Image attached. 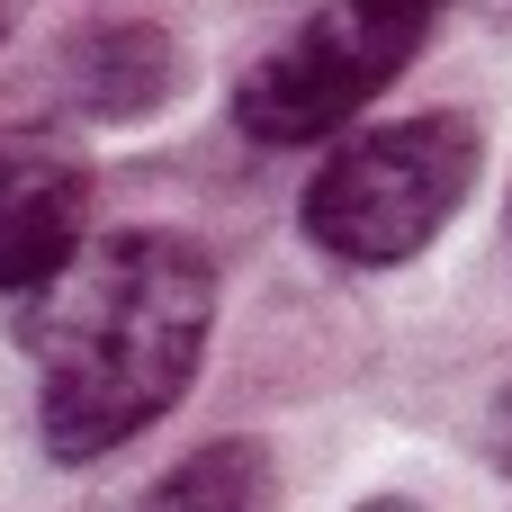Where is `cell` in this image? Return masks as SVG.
<instances>
[{"mask_svg": "<svg viewBox=\"0 0 512 512\" xmlns=\"http://www.w3.org/2000/svg\"><path fill=\"white\" fill-rule=\"evenodd\" d=\"M63 99L81 108V117H99V126H135V117H162L171 99H180V81H189V63H180V45L162 36V27H90V36H72L63 45Z\"/></svg>", "mask_w": 512, "mask_h": 512, "instance_id": "cell-5", "label": "cell"}, {"mask_svg": "<svg viewBox=\"0 0 512 512\" xmlns=\"http://www.w3.org/2000/svg\"><path fill=\"white\" fill-rule=\"evenodd\" d=\"M144 512H279V468L261 441H207L144 495Z\"/></svg>", "mask_w": 512, "mask_h": 512, "instance_id": "cell-6", "label": "cell"}, {"mask_svg": "<svg viewBox=\"0 0 512 512\" xmlns=\"http://www.w3.org/2000/svg\"><path fill=\"white\" fill-rule=\"evenodd\" d=\"M486 450H495V468L512 477V378L495 387V414H486Z\"/></svg>", "mask_w": 512, "mask_h": 512, "instance_id": "cell-7", "label": "cell"}, {"mask_svg": "<svg viewBox=\"0 0 512 512\" xmlns=\"http://www.w3.org/2000/svg\"><path fill=\"white\" fill-rule=\"evenodd\" d=\"M432 27H441V0H324L261 63H243L234 126L252 144H324L414 72Z\"/></svg>", "mask_w": 512, "mask_h": 512, "instance_id": "cell-3", "label": "cell"}, {"mask_svg": "<svg viewBox=\"0 0 512 512\" xmlns=\"http://www.w3.org/2000/svg\"><path fill=\"white\" fill-rule=\"evenodd\" d=\"M360 512H414V504H396V495H378V504H360Z\"/></svg>", "mask_w": 512, "mask_h": 512, "instance_id": "cell-9", "label": "cell"}, {"mask_svg": "<svg viewBox=\"0 0 512 512\" xmlns=\"http://www.w3.org/2000/svg\"><path fill=\"white\" fill-rule=\"evenodd\" d=\"M18 9H27V0H0V45L18 36Z\"/></svg>", "mask_w": 512, "mask_h": 512, "instance_id": "cell-8", "label": "cell"}, {"mask_svg": "<svg viewBox=\"0 0 512 512\" xmlns=\"http://www.w3.org/2000/svg\"><path fill=\"white\" fill-rule=\"evenodd\" d=\"M90 243V180L63 153H0V297H36Z\"/></svg>", "mask_w": 512, "mask_h": 512, "instance_id": "cell-4", "label": "cell"}, {"mask_svg": "<svg viewBox=\"0 0 512 512\" xmlns=\"http://www.w3.org/2000/svg\"><path fill=\"white\" fill-rule=\"evenodd\" d=\"M207 324H216V261L189 234L126 225L81 243V261L45 279L18 315V342L45 387L36 396L45 450L63 468H90L135 432H153L189 396Z\"/></svg>", "mask_w": 512, "mask_h": 512, "instance_id": "cell-1", "label": "cell"}, {"mask_svg": "<svg viewBox=\"0 0 512 512\" xmlns=\"http://www.w3.org/2000/svg\"><path fill=\"white\" fill-rule=\"evenodd\" d=\"M477 162H486V144H477V117H459V108L369 126L306 180V234L351 270H396L468 207Z\"/></svg>", "mask_w": 512, "mask_h": 512, "instance_id": "cell-2", "label": "cell"}]
</instances>
